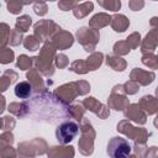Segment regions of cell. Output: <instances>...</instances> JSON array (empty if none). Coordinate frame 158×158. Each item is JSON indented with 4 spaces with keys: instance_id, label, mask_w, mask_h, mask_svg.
I'll return each mask as SVG.
<instances>
[{
    "instance_id": "cell-43",
    "label": "cell",
    "mask_w": 158,
    "mask_h": 158,
    "mask_svg": "<svg viewBox=\"0 0 158 158\" xmlns=\"http://www.w3.org/2000/svg\"><path fill=\"white\" fill-rule=\"evenodd\" d=\"M54 65L59 69L67 68L69 65V59L64 53H57L56 58H54Z\"/></svg>"
},
{
    "instance_id": "cell-17",
    "label": "cell",
    "mask_w": 158,
    "mask_h": 158,
    "mask_svg": "<svg viewBox=\"0 0 158 158\" xmlns=\"http://www.w3.org/2000/svg\"><path fill=\"white\" fill-rule=\"evenodd\" d=\"M74 154H75L74 147L67 144L52 146L48 148L47 152L48 158H74Z\"/></svg>"
},
{
    "instance_id": "cell-44",
    "label": "cell",
    "mask_w": 158,
    "mask_h": 158,
    "mask_svg": "<svg viewBox=\"0 0 158 158\" xmlns=\"http://www.w3.org/2000/svg\"><path fill=\"white\" fill-rule=\"evenodd\" d=\"M33 11L38 16H44L48 12L47 2H44V1H36V2H33Z\"/></svg>"
},
{
    "instance_id": "cell-34",
    "label": "cell",
    "mask_w": 158,
    "mask_h": 158,
    "mask_svg": "<svg viewBox=\"0 0 158 158\" xmlns=\"http://www.w3.org/2000/svg\"><path fill=\"white\" fill-rule=\"evenodd\" d=\"M112 51H114V54H116V56L120 57V56H126V54H128L130 51H131V47L128 46V43L126 42V40H125V41H117V42L114 44Z\"/></svg>"
},
{
    "instance_id": "cell-20",
    "label": "cell",
    "mask_w": 158,
    "mask_h": 158,
    "mask_svg": "<svg viewBox=\"0 0 158 158\" xmlns=\"http://www.w3.org/2000/svg\"><path fill=\"white\" fill-rule=\"evenodd\" d=\"M111 22V16L106 12H99L95 14L90 20H89V27L99 31L102 27H106Z\"/></svg>"
},
{
    "instance_id": "cell-55",
    "label": "cell",
    "mask_w": 158,
    "mask_h": 158,
    "mask_svg": "<svg viewBox=\"0 0 158 158\" xmlns=\"http://www.w3.org/2000/svg\"><path fill=\"white\" fill-rule=\"evenodd\" d=\"M128 158H137V157H136V154H131Z\"/></svg>"
},
{
    "instance_id": "cell-54",
    "label": "cell",
    "mask_w": 158,
    "mask_h": 158,
    "mask_svg": "<svg viewBox=\"0 0 158 158\" xmlns=\"http://www.w3.org/2000/svg\"><path fill=\"white\" fill-rule=\"evenodd\" d=\"M156 98H157V99H158V86H157V88H156Z\"/></svg>"
},
{
    "instance_id": "cell-12",
    "label": "cell",
    "mask_w": 158,
    "mask_h": 158,
    "mask_svg": "<svg viewBox=\"0 0 158 158\" xmlns=\"http://www.w3.org/2000/svg\"><path fill=\"white\" fill-rule=\"evenodd\" d=\"M81 102H83V105L85 106L86 110L91 111L93 114H95V115H96L99 118H101V120H105V118H107V117L110 116V109H109V106L101 104V102H100L99 100H96L94 96H88V98L84 99Z\"/></svg>"
},
{
    "instance_id": "cell-47",
    "label": "cell",
    "mask_w": 158,
    "mask_h": 158,
    "mask_svg": "<svg viewBox=\"0 0 158 158\" xmlns=\"http://www.w3.org/2000/svg\"><path fill=\"white\" fill-rule=\"evenodd\" d=\"M78 4H79V2H77V1L60 0V1L58 2V7H59V10H62V11H69V10H72V11H73Z\"/></svg>"
},
{
    "instance_id": "cell-53",
    "label": "cell",
    "mask_w": 158,
    "mask_h": 158,
    "mask_svg": "<svg viewBox=\"0 0 158 158\" xmlns=\"http://www.w3.org/2000/svg\"><path fill=\"white\" fill-rule=\"evenodd\" d=\"M153 125L156 126V128H158V114H156V117L153 120Z\"/></svg>"
},
{
    "instance_id": "cell-40",
    "label": "cell",
    "mask_w": 158,
    "mask_h": 158,
    "mask_svg": "<svg viewBox=\"0 0 158 158\" xmlns=\"http://www.w3.org/2000/svg\"><path fill=\"white\" fill-rule=\"evenodd\" d=\"M126 42L128 43V46L131 47V49H136V48H138V46H141V42H142L141 35L138 32H133V33H131L126 38Z\"/></svg>"
},
{
    "instance_id": "cell-11",
    "label": "cell",
    "mask_w": 158,
    "mask_h": 158,
    "mask_svg": "<svg viewBox=\"0 0 158 158\" xmlns=\"http://www.w3.org/2000/svg\"><path fill=\"white\" fill-rule=\"evenodd\" d=\"M128 105H130V101H128L127 95L123 90V85L122 84L115 85L111 89L110 96L107 99L109 109H114L116 111H125Z\"/></svg>"
},
{
    "instance_id": "cell-45",
    "label": "cell",
    "mask_w": 158,
    "mask_h": 158,
    "mask_svg": "<svg viewBox=\"0 0 158 158\" xmlns=\"http://www.w3.org/2000/svg\"><path fill=\"white\" fill-rule=\"evenodd\" d=\"M23 37H22V33L19 32L17 30H12L11 31V36H10V42L9 44L10 46H19L20 43H23Z\"/></svg>"
},
{
    "instance_id": "cell-10",
    "label": "cell",
    "mask_w": 158,
    "mask_h": 158,
    "mask_svg": "<svg viewBox=\"0 0 158 158\" xmlns=\"http://www.w3.org/2000/svg\"><path fill=\"white\" fill-rule=\"evenodd\" d=\"M59 30H62L59 25L52 20H40L33 25V35L43 43L49 41Z\"/></svg>"
},
{
    "instance_id": "cell-46",
    "label": "cell",
    "mask_w": 158,
    "mask_h": 158,
    "mask_svg": "<svg viewBox=\"0 0 158 158\" xmlns=\"http://www.w3.org/2000/svg\"><path fill=\"white\" fill-rule=\"evenodd\" d=\"M0 156L1 158H17V151L12 146H6L1 148Z\"/></svg>"
},
{
    "instance_id": "cell-16",
    "label": "cell",
    "mask_w": 158,
    "mask_h": 158,
    "mask_svg": "<svg viewBox=\"0 0 158 158\" xmlns=\"http://www.w3.org/2000/svg\"><path fill=\"white\" fill-rule=\"evenodd\" d=\"M26 78L28 79L27 81H30V84L32 85L35 95L42 94V93L47 91V86H46V84H44V80L42 79L41 73H40L36 68L30 69V70L27 72V74H26Z\"/></svg>"
},
{
    "instance_id": "cell-22",
    "label": "cell",
    "mask_w": 158,
    "mask_h": 158,
    "mask_svg": "<svg viewBox=\"0 0 158 158\" xmlns=\"http://www.w3.org/2000/svg\"><path fill=\"white\" fill-rule=\"evenodd\" d=\"M105 63L107 67L116 72H123L127 67V62L116 54H107L105 58Z\"/></svg>"
},
{
    "instance_id": "cell-33",
    "label": "cell",
    "mask_w": 158,
    "mask_h": 158,
    "mask_svg": "<svg viewBox=\"0 0 158 158\" xmlns=\"http://www.w3.org/2000/svg\"><path fill=\"white\" fill-rule=\"evenodd\" d=\"M33 65V58H30L26 54H20L17 60H16V67L20 70H30L32 69L31 67Z\"/></svg>"
},
{
    "instance_id": "cell-26",
    "label": "cell",
    "mask_w": 158,
    "mask_h": 158,
    "mask_svg": "<svg viewBox=\"0 0 158 158\" xmlns=\"http://www.w3.org/2000/svg\"><path fill=\"white\" fill-rule=\"evenodd\" d=\"M94 10V4L91 1H85V2H81V4H78L75 6V9L73 10V15L77 17V19H84L86 17L91 11Z\"/></svg>"
},
{
    "instance_id": "cell-42",
    "label": "cell",
    "mask_w": 158,
    "mask_h": 158,
    "mask_svg": "<svg viewBox=\"0 0 158 158\" xmlns=\"http://www.w3.org/2000/svg\"><path fill=\"white\" fill-rule=\"evenodd\" d=\"M14 143V135L11 131H5L0 136V148L6 146H12Z\"/></svg>"
},
{
    "instance_id": "cell-9",
    "label": "cell",
    "mask_w": 158,
    "mask_h": 158,
    "mask_svg": "<svg viewBox=\"0 0 158 158\" xmlns=\"http://www.w3.org/2000/svg\"><path fill=\"white\" fill-rule=\"evenodd\" d=\"M131 146L126 138L120 136L112 137L106 148V153L110 158H128L131 156Z\"/></svg>"
},
{
    "instance_id": "cell-38",
    "label": "cell",
    "mask_w": 158,
    "mask_h": 158,
    "mask_svg": "<svg viewBox=\"0 0 158 158\" xmlns=\"http://www.w3.org/2000/svg\"><path fill=\"white\" fill-rule=\"evenodd\" d=\"M14 58H15V54L12 49H10L9 47L0 48V63L1 64H9L14 60Z\"/></svg>"
},
{
    "instance_id": "cell-13",
    "label": "cell",
    "mask_w": 158,
    "mask_h": 158,
    "mask_svg": "<svg viewBox=\"0 0 158 158\" xmlns=\"http://www.w3.org/2000/svg\"><path fill=\"white\" fill-rule=\"evenodd\" d=\"M49 41H51V43L53 44V47L56 49L62 51V49H68L69 47L73 46L74 37L70 32H68L65 30H59Z\"/></svg>"
},
{
    "instance_id": "cell-2",
    "label": "cell",
    "mask_w": 158,
    "mask_h": 158,
    "mask_svg": "<svg viewBox=\"0 0 158 158\" xmlns=\"http://www.w3.org/2000/svg\"><path fill=\"white\" fill-rule=\"evenodd\" d=\"M56 48L53 47V44L51 43V41H47L43 43V46L40 49V54L33 58V65L35 68L44 77H52L56 72V65L54 63V58L57 56L56 53Z\"/></svg>"
},
{
    "instance_id": "cell-18",
    "label": "cell",
    "mask_w": 158,
    "mask_h": 158,
    "mask_svg": "<svg viewBox=\"0 0 158 158\" xmlns=\"http://www.w3.org/2000/svg\"><path fill=\"white\" fill-rule=\"evenodd\" d=\"M157 46H158V28H152L141 42V52L143 54L153 53Z\"/></svg>"
},
{
    "instance_id": "cell-23",
    "label": "cell",
    "mask_w": 158,
    "mask_h": 158,
    "mask_svg": "<svg viewBox=\"0 0 158 158\" xmlns=\"http://www.w3.org/2000/svg\"><path fill=\"white\" fill-rule=\"evenodd\" d=\"M7 110L10 114H12L20 118L25 117L27 114H30V106L27 102H10L7 106Z\"/></svg>"
},
{
    "instance_id": "cell-32",
    "label": "cell",
    "mask_w": 158,
    "mask_h": 158,
    "mask_svg": "<svg viewBox=\"0 0 158 158\" xmlns=\"http://www.w3.org/2000/svg\"><path fill=\"white\" fill-rule=\"evenodd\" d=\"M32 1H21V0H11V1H7L6 2V7H7V11L10 14H14V15H17L22 11V7L25 5H28L31 4Z\"/></svg>"
},
{
    "instance_id": "cell-25",
    "label": "cell",
    "mask_w": 158,
    "mask_h": 158,
    "mask_svg": "<svg viewBox=\"0 0 158 158\" xmlns=\"http://www.w3.org/2000/svg\"><path fill=\"white\" fill-rule=\"evenodd\" d=\"M17 78H19V75L15 70H12V69L5 70L1 75V78H0V89H1V91H6L7 88L17 80Z\"/></svg>"
},
{
    "instance_id": "cell-37",
    "label": "cell",
    "mask_w": 158,
    "mask_h": 158,
    "mask_svg": "<svg viewBox=\"0 0 158 158\" xmlns=\"http://www.w3.org/2000/svg\"><path fill=\"white\" fill-rule=\"evenodd\" d=\"M98 4L100 6H102L105 10L109 11H118L121 7V1L120 0H98Z\"/></svg>"
},
{
    "instance_id": "cell-21",
    "label": "cell",
    "mask_w": 158,
    "mask_h": 158,
    "mask_svg": "<svg viewBox=\"0 0 158 158\" xmlns=\"http://www.w3.org/2000/svg\"><path fill=\"white\" fill-rule=\"evenodd\" d=\"M110 26L112 27V30L115 32H125L128 26H130V20L122 15V14H116L114 16H111V22H110Z\"/></svg>"
},
{
    "instance_id": "cell-3",
    "label": "cell",
    "mask_w": 158,
    "mask_h": 158,
    "mask_svg": "<svg viewBox=\"0 0 158 158\" xmlns=\"http://www.w3.org/2000/svg\"><path fill=\"white\" fill-rule=\"evenodd\" d=\"M89 91H90V84L86 80H77V81L65 83L58 86L53 91V94L63 104L69 106V104H72L78 95L83 96V95H86Z\"/></svg>"
},
{
    "instance_id": "cell-51",
    "label": "cell",
    "mask_w": 158,
    "mask_h": 158,
    "mask_svg": "<svg viewBox=\"0 0 158 158\" xmlns=\"http://www.w3.org/2000/svg\"><path fill=\"white\" fill-rule=\"evenodd\" d=\"M149 25L152 28H158V16H153L149 20Z\"/></svg>"
},
{
    "instance_id": "cell-39",
    "label": "cell",
    "mask_w": 158,
    "mask_h": 158,
    "mask_svg": "<svg viewBox=\"0 0 158 158\" xmlns=\"http://www.w3.org/2000/svg\"><path fill=\"white\" fill-rule=\"evenodd\" d=\"M15 125H16V120H15L12 116L7 115V116H2V117H1L0 127H1L2 132H5V131H11V130L15 127Z\"/></svg>"
},
{
    "instance_id": "cell-35",
    "label": "cell",
    "mask_w": 158,
    "mask_h": 158,
    "mask_svg": "<svg viewBox=\"0 0 158 158\" xmlns=\"http://www.w3.org/2000/svg\"><path fill=\"white\" fill-rule=\"evenodd\" d=\"M69 70L77 73V74H86L89 72V68L86 65V62L83 59H77L69 65Z\"/></svg>"
},
{
    "instance_id": "cell-24",
    "label": "cell",
    "mask_w": 158,
    "mask_h": 158,
    "mask_svg": "<svg viewBox=\"0 0 158 158\" xmlns=\"http://www.w3.org/2000/svg\"><path fill=\"white\" fill-rule=\"evenodd\" d=\"M14 93L19 99H28L33 93V88L30 81H20L16 84Z\"/></svg>"
},
{
    "instance_id": "cell-36",
    "label": "cell",
    "mask_w": 158,
    "mask_h": 158,
    "mask_svg": "<svg viewBox=\"0 0 158 158\" xmlns=\"http://www.w3.org/2000/svg\"><path fill=\"white\" fill-rule=\"evenodd\" d=\"M141 60L149 69H158V57L156 54H153V53H144V54H142Z\"/></svg>"
},
{
    "instance_id": "cell-30",
    "label": "cell",
    "mask_w": 158,
    "mask_h": 158,
    "mask_svg": "<svg viewBox=\"0 0 158 158\" xmlns=\"http://www.w3.org/2000/svg\"><path fill=\"white\" fill-rule=\"evenodd\" d=\"M11 28L7 23L1 22L0 23V48H5L6 44L10 42V36H11Z\"/></svg>"
},
{
    "instance_id": "cell-29",
    "label": "cell",
    "mask_w": 158,
    "mask_h": 158,
    "mask_svg": "<svg viewBox=\"0 0 158 158\" xmlns=\"http://www.w3.org/2000/svg\"><path fill=\"white\" fill-rule=\"evenodd\" d=\"M32 25V19L30 15H22L16 19L15 22V30H17L21 33H25L30 30V26Z\"/></svg>"
},
{
    "instance_id": "cell-27",
    "label": "cell",
    "mask_w": 158,
    "mask_h": 158,
    "mask_svg": "<svg viewBox=\"0 0 158 158\" xmlns=\"http://www.w3.org/2000/svg\"><path fill=\"white\" fill-rule=\"evenodd\" d=\"M85 106L83 105V102H75L73 105H69V115H70V118H74L77 122H81L85 117Z\"/></svg>"
},
{
    "instance_id": "cell-31",
    "label": "cell",
    "mask_w": 158,
    "mask_h": 158,
    "mask_svg": "<svg viewBox=\"0 0 158 158\" xmlns=\"http://www.w3.org/2000/svg\"><path fill=\"white\" fill-rule=\"evenodd\" d=\"M41 41L35 36V35H28L25 37L23 40V47L27 49V51H31V52H35V51H38L40 49V46H41Z\"/></svg>"
},
{
    "instance_id": "cell-8",
    "label": "cell",
    "mask_w": 158,
    "mask_h": 158,
    "mask_svg": "<svg viewBox=\"0 0 158 158\" xmlns=\"http://www.w3.org/2000/svg\"><path fill=\"white\" fill-rule=\"evenodd\" d=\"M79 130H80V125H78L77 121L73 120L63 121L56 128V138L59 142V144H68L77 137Z\"/></svg>"
},
{
    "instance_id": "cell-41",
    "label": "cell",
    "mask_w": 158,
    "mask_h": 158,
    "mask_svg": "<svg viewBox=\"0 0 158 158\" xmlns=\"http://www.w3.org/2000/svg\"><path fill=\"white\" fill-rule=\"evenodd\" d=\"M123 85V90H125V93H126V95H135L136 93H138V90H139V84H137L136 81H133V80H127L125 84H122Z\"/></svg>"
},
{
    "instance_id": "cell-28",
    "label": "cell",
    "mask_w": 158,
    "mask_h": 158,
    "mask_svg": "<svg viewBox=\"0 0 158 158\" xmlns=\"http://www.w3.org/2000/svg\"><path fill=\"white\" fill-rule=\"evenodd\" d=\"M85 62H86V65H88V68H89V72L96 70V69L102 64V62H104V54H102L101 52H93V53L85 59Z\"/></svg>"
},
{
    "instance_id": "cell-15",
    "label": "cell",
    "mask_w": 158,
    "mask_h": 158,
    "mask_svg": "<svg viewBox=\"0 0 158 158\" xmlns=\"http://www.w3.org/2000/svg\"><path fill=\"white\" fill-rule=\"evenodd\" d=\"M130 79L136 81L137 84H139L142 86H147V85L153 83V80L156 79V74L152 70H144V69H141V68H133L131 70Z\"/></svg>"
},
{
    "instance_id": "cell-52",
    "label": "cell",
    "mask_w": 158,
    "mask_h": 158,
    "mask_svg": "<svg viewBox=\"0 0 158 158\" xmlns=\"http://www.w3.org/2000/svg\"><path fill=\"white\" fill-rule=\"evenodd\" d=\"M0 99H1V107H0V112H4V110H5V98H4V96H1Z\"/></svg>"
},
{
    "instance_id": "cell-1",
    "label": "cell",
    "mask_w": 158,
    "mask_h": 158,
    "mask_svg": "<svg viewBox=\"0 0 158 158\" xmlns=\"http://www.w3.org/2000/svg\"><path fill=\"white\" fill-rule=\"evenodd\" d=\"M30 112L32 111L35 117L44 122H54L58 118H70L69 106L63 104L53 93L48 90L33 96L32 101L28 102Z\"/></svg>"
},
{
    "instance_id": "cell-19",
    "label": "cell",
    "mask_w": 158,
    "mask_h": 158,
    "mask_svg": "<svg viewBox=\"0 0 158 158\" xmlns=\"http://www.w3.org/2000/svg\"><path fill=\"white\" fill-rule=\"evenodd\" d=\"M139 107L147 115H156L158 114V99L153 95H144L138 101Z\"/></svg>"
},
{
    "instance_id": "cell-4",
    "label": "cell",
    "mask_w": 158,
    "mask_h": 158,
    "mask_svg": "<svg viewBox=\"0 0 158 158\" xmlns=\"http://www.w3.org/2000/svg\"><path fill=\"white\" fill-rule=\"evenodd\" d=\"M95 137H96V132H95L93 125L90 123V121L88 118H84L80 122V138L78 142L79 152L83 156L89 157L94 153Z\"/></svg>"
},
{
    "instance_id": "cell-14",
    "label": "cell",
    "mask_w": 158,
    "mask_h": 158,
    "mask_svg": "<svg viewBox=\"0 0 158 158\" xmlns=\"http://www.w3.org/2000/svg\"><path fill=\"white\" fill-rule=\"evenodd\" d=\"M123 115L128 121H133L137 125H144L147 122V114L139 107L138 104H130L123 111Z\"/></svg>"
},
{
    "instance_id": "cell-50",
    "label": "cell",
    "mask_w": 158,
    "mask_h": 158,
    "mask_svg": "<svg viewBox=\"0 0 158 158\" xmlns=\"http://www.w3.org/2000/svg\"><path fill=\"white\" fill-rule=\"evenodd\" d=\"M144 158H158V147H156V146L148 147L146 151Z\"/></svg>"
},
{
    "instance_id": "cell-5",
    "label": "cell",
    "mask_w": 158,
    "mask_h": 158,
    "mask_svg": "<svg viewBox=\"0 0 158 158\" xmlns=\"http://www.w3.org/2000/svg\"><path fill=\"white\" fill-rule=\"evenodd\" d=\"M47 142L41 138H33L31 141H25L19 143L17 146V157L19 158H36L37 156H42L48 152Z\"/></svg>"
},
{
    "instance_id": "cell-7",
    "label": "cell",
    "mask_w": 158,
    "mask_h": 158,
    "mask_svg": "<svg viewBox=\"0 0 158 158\" xmlns=\"http://www.w3.org/2000/svg\"><path fill=\"white\" fill-rule=\"evenodd\" d=\"M75 37L78 40V42L83 46L84 51L86 52H95V48H96V44L99 43L100 41V33L99 31L94 30V28H90L89 26L85 27H80L75 32Z\"/></svg>"
},
{
    "instance_id": "cell-6",
    "label": "cell",
    "mask_w": 158,
    "mask_h": 158,
    "mask_svg": "<svg viewBox=\"0 0 158 158\" xmlns=\"http://www.w3.org/2000/svg\"><path fill=\"white\" fill-rule=\"evenodd\" d=\"M116 130L125 135L126 137L133 139L135 142H138V143H146L148 137L151 136V133L144 128V127H135L127 118L126 120H121L118 123H117V127Z\"/></svg>"
},
{
    "instance_id": "cell-49",
    "label": "cell",
    "mask_w": 158,
    "mask_h": 158,
    "mask_svg": "<svg viewBox=\"0 0 158 158\" xmlns=\"http://www.w3.org/2000/svg\"><path fill=\"white\" fill-rule=\"evenodd\" d=\"M144 6V1L143 0H130L128 1V7L132 11H139L142 10Z\"/></svg>"
},
{
    "instance_id": "cell-48",
    "label": "cell",
    "mask_w": 158,
    "mask_h": 158,
    "mask_svg": "<svg viewBox=\"0 0 158 158\" xmlns=\"http://www.w3.org/2000/svg\"><path fill=\"white\" fill-rule=\"evenodd\" d=\"M147 146L146 143H138V142H135L133 144V151H135V154L137 158H144V154H146V151H147Z\"/></svg>"
},
{
    "instance_id": "cell-56",
    "label": "cell",
    "mask_w": 158,
    "mask_h": 158,
    "mask_svg": "<svg viewBox=\"0 0 158 158\" xmlns=\"http://www.w3.org/2000/svg\"><path fill=\"white\" fill-rule=\"evenodd\" d=\"M157 57H158V54H157Z\"/></svg>"
}]
</instances>
